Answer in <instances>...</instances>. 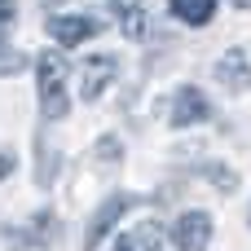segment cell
I'll list each match as a JSON object with an SVG mask.
<instances>
[{"label":"cell","mask_w":251,"mask_h":251,"mask_svg":"<svg viewBox=\"0 0 251 251\" xmlns=\"http://www.w3.org/2000/svg\"><path fill=\"white\" fill-rule=\"evenodd\" d=\"M35 75H40V115L49 124L66 119V110H71V101H66V57L62 53H40Z\"/></svg>","instance_id":"obj_1"},{"label":"cell","mask_w":251,"mask_h":251,"mask_svg":"<svg viewBox=\"0 0 251 251\" xmlns=\"http://www.w3.org/2000/svg\"><path fill=\"white\" fill-rule=\"evenodd\" d=\"M234 4H238V9H251V0H234Z\"/></svg>","instance_id":"obj_18"},{"label":"cell","mask_w":251,"mask_h":251,"mask_svg":"<svg viewBox=\"0 0 251 251\" xmlns=\"http://www.w3.org/2000/svg\"><path fill=\"white\" fill-rule=\"evenodd\" d=\"M53 225H57V216H53V212H40V216L26 225V234H22L18 243H22V247H31V243H49V238H53Z\"/></svg>","instance_id":"obj_11"},{"label":"cell","mask_w":251,"mask_h":251,"mask_svg":"<svg viewBox=\"0 0 251 251\" xmlns=\"http://www.w3.org/2000/svg\"><path fill=\"white\" fill-rule=\"evenodd\" d=\"M35 154H40V163H35V181H40V185H53V150H49L44 137L35 141Z\"/></svg>","instance_id":"obj_12"},{"label":"cell","mask_w":251,"mask_h":251,"mask_svg":"<svg viewBox=\"0 0 251 251\" xmlns=\"http://www.w3.org/2000/svg\"><path fill=\"white\" fill-rule=\"evenodd\" d=\"M9 172H13V154H9V150H0V181H4Z\"/></svg>","instance_id":"obj_17"},{"label":"cell","mask_w":251,"mask_h":251,"mask_svg":"<svg viewBox=\"0 0 251 251\" xmlns=\"http://www.w3.org/2000/svg\"><path fill=\"white\" fill-rule=\"evenodd\" d=\"M132 203H137V194H110V199L93 212V221H88V229H84V251H97V247H101L106 234L119 225V216H124Z\"/></svg>","instance_id":"obj_2"},{"label":"cell","mask_w":251,"mask_h":251,"mask_svg":"<svg viewBox=\"0 0 251 251\" xmlns=\"http://www.w3.org/2000/svg\"><path fill=\"white\" fill-rule=\"evenodd\" d=\"M207 115H212V106H207V97H203L194 84L176 88V101H172V128H194V124H203Z\"/></svg>","instance_id":"obj_6"},{"label":"cell","mask_w":251,"mask_h":251,"mask_svg":"<svg viewBox=\"0 0 251 251\" xmlns=\"http://www.w3.org/2000/svg\"><path fill=\"white\" fill-rule=\"evenodd\" d=\"M172 243L181 251H207V243H212V216L207 212H185L172 225Z\"/></svg>","instance_id":"obj_3"},{"label":"cell","mask_w":251,"mask_h":251,"mask_svg":"<svg viewBox=\"0 0 251 251\" xmlns=\"http://www.w3.org/2000/svg\"><path fill=\"white\" fill-rule=\"evenodd\" d=\"M207 176H212L221 190H234V185H238V176H234V172H225V168H207Z\"/></svg>","instance_id":"obj_15"},{"label":"cell","mask_w":251,"mask_h":251,"mask_svg":"<svg viewBox=\"0 0 251 251\" xmlns=\"http://www.w3.org/2000/svg\"><path fill=\"white\" fill-rule=\"evenodd\" d=\"M49 35H53L62 49H75V44H84L88 35H97V22L84 18V13H57V18H49Z\"/></svg>","instance_id":"obj_5"},{"label":"cell","mask_w":251,"mask_h":251,"mask_svg":"<svg viewBox=\"0 0 251 251\" xmlns=\"http://www.w3.org/2000/svg\"><path fill=\"white\" fill-rule=\"evenodd\" d=\"M124 243H128L132 251H163V229H159L154 221H141L137 229L124 234Z\"/></svg>","instance_id":"obj_9"},{"label":"cell","mask_w":251,"mask_h":251,"mask_svg":"<svg viewBox=\"0 0 251 251\" xmlns=\"http://www.w3.org/2000/svg\"><path fill=\"white\" fill-rule=\"evenodd\" d=\"M22 66H26V57L13 44H4V35H0V75H18Z\"/></svg>","instance_id":"obj_13"},{"label":"cell","mask_w":251,"mask_h":251,"mask_svg":"<svg viewBox=\"0 0 251 251\" xmlns=\"http://www.w3.org/2000/svg\"><path fill=\"white\" fill-rule=\"evenodd\" d=\"M115 71H119V62H115L110 53H101V57L84 62V71H79V97H84V101H97V97L110 88Z\"/></svg>","instance_id":"obj_4"},{"label":"cell","mask_w":251,"mask_h":251,"mask_svg":"<svg viewBox=\"0 0 251 251\" xmlns=\"http://www.w3.org/2000/svg\"><path fill=\"white\" fill-rule=\"evenodd\" d=\"M115 9H119V31L128 35V40H141L146 35V13L137 9V4H124V0H110Z\"/></svg>","instance_id":"obj_10"},{"label":"cell","mask_w":251,"mask_h":251,"mask_svg":"<svg viewBox=\"0 0 251 251\" xmlns=\"http://www.w3.org/2000/svg\"><path fill=\"white\" fill-rule=\"evenodd\" d=\"M93 154L101 159V168H115V163H119V154H124V146H119V137H101Z\"/></svg>","instance_id":"obj_14"},{"label":"cell","mask_w":251,"mask_h":251,"mask_svg":"<svg viewBox=\"0 0 251 251\" xmlns=\"http://www.w3.org/2000/svg\"><path fill=\"white\" fill-rule=\"evenodd\" d=\"M115 251H132V247H128V243H124V238H119V247H115Z\"/></svg>","instance_id":"obj_19"},{"label":"cell","mask_w":251,"mask_h":251,"mask_svg":"<svg viewBox=\"0 0 251 251\" xmlns=\"http://www.w3.org/2000/svg\"><path fill=\"white\" fill-rule=\"evenodd\" d=\"M13 13H18V4H13V0H0V35L9 31V22H13Z\"/></svg>","instance_id":"obj_16"},{"label":"cell","mask_w":251,"mask_h":251,"mask_svg":"<svg viewBox=\"0 0 251 251\" xmlns=\"http://www.w3.org/2000/svg\"><path fill=\"white\" fill-rule=\"evenodd\" d=\"M216 79H221L229 93H243V88H251V62L238 49H229V53L216 62Z\"/></svg>","instance_id":"obj_7"},{"label":"cell","mask_w":251,"mask_h":251,"mask_svg":"<svg viewBox=\"0 0 251 251\" xmlns=\"http://www.w3.org/2000/svg\"><path fill=\"white\" fill-rule=\"evenodd\" d=\"M172 18H181L185 26H207L216 18V0H168Z\"/></svg>","instance_id":"obj_8"}]
</instances>
